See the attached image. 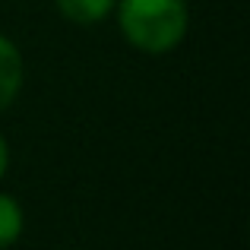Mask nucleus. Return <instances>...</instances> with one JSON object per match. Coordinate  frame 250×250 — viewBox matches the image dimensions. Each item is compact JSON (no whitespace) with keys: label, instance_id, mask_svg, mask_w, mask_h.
<instances>
[{"label":"nucleus","instance_id":"5","mask_svg":"<svg viewBox=\"0 0 250 250\" xmlns=\"http://www.w3.org/2000/svg\"><path fill=\"white\" fill-rule=\"evenodd\" d=\"M6 165H10V149H6V140L0 133V177L6 174Z\"/></svg>","mask_w":250,"mask_h":250},{"label":"nucleus","instance_id":"1","mask_svg":"<svg viewBox=\"0 0 250 250\" xmlns=\"http://www.w3.org/2000/svg\"><path fill=\"white\" fill-rule=\"evenodd\" d=\"M121 32L143 54H168L187 35L190 13L184 0H117Z\"/></svg>","mask_w":250,"mask_h":250},{"label":"nucleus","instance_id":"2","mask_svg":"<svg viewBox=\"0 0 250 250\" xmlns=\"http://www.w3.org/2000/svg\"><path fill=\"white\" fill-rule=\"evenodd\" d=\"M22 89V54L6 35H0V111L10 108Z\"/></svg>","mask_w":250,"mask_h":250},{"label":"nucleus","instance_id":"3","mask_svg":"<svg viewBox=\"0 0 250 250\" xmlns=\"http://www.w3.org/2000/svg\"><path fill=\"white\" fill-rule=\"evenodd\" d=\"M57 10L76 25H92L98 19H104L111 10H114L117 0H54Z\"/></svg>","mask_w":250,"mask_h":250},{"label":"nucleus","instance_id":"4","mask_svg":"<svg viewBox=\"0 0 250 250\" xmlns=\"http://www.w3.org/2000/svg\"><path fill=\"white\" fill-rule=\"evenodd\" d=\"M22 206L10 193H0V250L16 244L22 234Z\"/></svg>","mask_w":250,"mask_h":250}]
</instances>
